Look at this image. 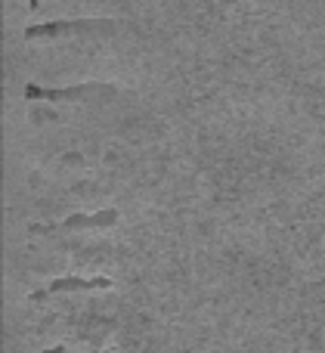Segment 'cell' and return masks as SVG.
I'll use <instances>...</instances> for the list:
<instances>
[{
	"label": "cell",
	"instance_id": "obj_3",
	"mask_svg": "<svg viewBox=\"0 0 325 353\" xmlns=\"http://www.w3.org/2000/svg\"><path fill=\"white\" fill-rule=\"evenodd\" d=\"M109 285H112L109 279H78V276H72V279H53L47 288H37L31 298L41 301L53 292H90V288H109Z\"/></svg>",
	"mask_w": 325,
	"mask_h": 353
},
{
	"label": "cell",
	"instance_id": "obj_4",
	"mask_svg": "<svg viewBox=\"0 0 325 353\" xmlns=\"http://www.w3.org/2000/svg\"><path fill=\"white\" fill-rule=\"evenodd\" d=\"M115 220H118V211L115 208H105V211H96V214H72L59 226H68V230H74V226H112Z\"/></svg>",
	"mask_w": 325,
	"mask_h": 353
},
{
	"label": "cell",
	"instance_id": "obj_1",
	"mask_svg": "<svg viewBox=\"0 0 325 353\" xmlns=\"http://www.w3.org/2000/svg\"><path fill=\"white\" fill-rule=\"evenodd\" d=\"M112 25H118L115 19H56V22L28 25L25 37H47V34H62V31H87V28H112Z\"/></svg>",
	"mask_w": 325,
	"mask_h": 353
},
{
	"label": "cell",
	"instance_id": "obj_2",
	"mask_svg": "<svg viewBox=\"0 0 325 353\" xmlns=\"http://www.w3.org/2000/svg\"><path fill=\"white\" fill-rule=\"evenodd\" d=\"M93 93H115V87L105 84H81V87H41V84H25V97L28 99H84Z\"/></svg>",
	"mask_w": 325,
	"mask_h": 353
}]
</instances>
